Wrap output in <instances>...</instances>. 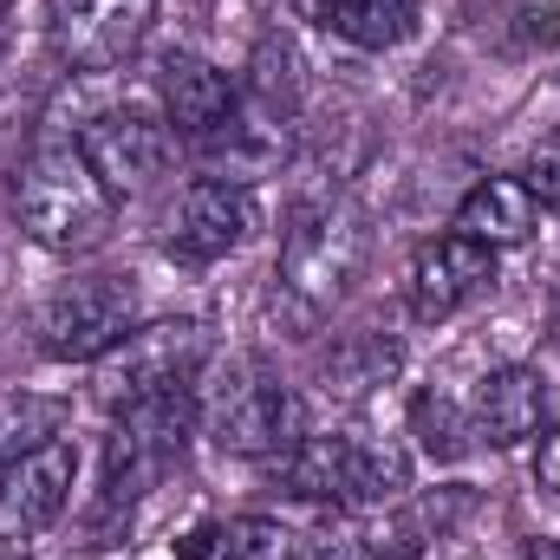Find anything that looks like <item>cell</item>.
<instances>
[{
  "mask_svg": "<svg viewBox=\"0 0 560 560\" xmlns=\"http://www.w3.org/2000/svg\"><path fill=\"white\" fill-rule=\"evenodd\" d=\"M300 20H313L319 33L346 39V46H365V52H392L418 33L423 0H287Z\"/></svg>",
  "mask_w": 560,
  "mask_h": 560,
  "instance_id": "15",
  "label": "cell"
},
{
  "mask_svg": "<svg viewBox=\"0 0 560 560\" xmlns=\"http://www.w3.org/2000/svg\"><path fill=\"white\" fill-rule=\"evenodd\" d=\"M202 430L229 456H287L306 436L300 392L261 359H229L215 385H202Z\"/></svg>",
  "mask_w": 560,
  "mask_h": 560,
  "instance_id": "4",
  "label": "cell"
},
{
  "mask_svg": "<svg viewBox=\"0 0 560 560\" xmlns=\"http://www.w3.org/2000/svg\"><path fill=\"white\" fill-rule=\"evenodd\" d=\"M52 436H59V405H46V398H7L0 405V463L39 450Z\"/></svg>",
  "mask_w": 560,
  "mask_h": 560,
  "instance_id": "20",
  "label": "cell"
},
{
  "mask_svg": "<svg viewBox=\"0 0 560 560\" xmlns=\"http://www.w3.org/2000/svg\"><path fill=\"white\" fill-rule=\"evenodd\" d=\"M489 287H495V248H482V242L450 229V235H436L423 248L418 268H411V313L423 326H443L463 306H476Z\"/></svg>",
  "mask_w": 560,
  "mask_h": 560,
  "instance_id": "10",
  "label": "cell"
},
{
  "mask_svg": "<svg viewBox=\"0 0 560 560\" xmlns=\"http://www.w3.org/2000/svg\"><path fill=\"white\" fill-rule=\"evenodd\" d=\"M261 235V196L255 183H229V176H196L176 209H170V255L202 268V261H222L235 248H248Z\"/></svg>",
  "mask_w": 560,
  "mask_h": 560,
  "instance_id": "8",
  "label": "cell"
},
{
  "mask_svg": "<svg viewBox=\"0 0 560 560\" xmlns=\"http://www.w3.org/2000/svg\"><path fill=\"white\" fill-rule=\"evenodd\" d=\"M183 560H319L306 535L280 528L268 515H235V522H202L189 541H183Z\"/></svg>",
  "mask_w": 560,
  "mask_h": 560,
  "instance_id": "17",
  "label": "cell"
},
{
  "mask_svg": "<svg viewBox=\"0 0 560 560\" xmlns=\"http://www.w3.org/2000/svg\"><path fill=\"white\" fill-rule=\"evenodd\" d=\"M255 79H248V98H261L268 112H280V118H293V98H300V59H293V46L287 39H261L255 46V66H248Z\"/></svg>",
  "mask_w": 560,
  "mask_h": 560,
  "instance_id": "19",
  "label": "cell"
},
{
  "mask_svg": "<svg viewBox=\"0 0 560 560\" xmlns=\"http://www.w3.org/2000/svg\"><path fill=\"white\" fill-rule=\"evenodd\" d=\"M411 436H418V450L430 463H463V456L476 450L469 411H463L456 398H443V392H418V398H411Z\"/></svg>",
  "mask_w": 560,
  "mask_h": 560,
  "instance_id": "18",
  "label": "cell"
},
{
  "mask_svg": "<svg viewBox=\"0 0 560 560\" xmlns=\"http://www.w3.org/2000/svg\"><path fill=\"white\" fill-rule=\"evenodd\" d=\"M528 560H560V541L555 535H535V541H528Z\"/></svg>",
  "mask_w": 560,
  "mask_h": 560,
  "instance_id": "23",
  "label": "cell"
},
{
  "mask_svg": "<svg viewBox=\"0 0 560 560\" xmlns=\"http://www.w3.org/2000/svg\"><path fill=\"white\" fill-rule=\"evenodd\" d=\"M156 20V0H66V52L85 72H112L138 52Z\"/></svg>",
  "mask_w": 560,
  "mask_h": 560,
  "instance_id": "12",
  "label": "cell"
},
{
  "mask_svg": "<svg viewBox=\"0 0 560 560\" xmlns=\"http://www.w3.org/2000/svg\"><path fill=\"white\" fill-rule=\"evenodd\" d=\"M535 229H541V202L528 196L522 176H482L456 209V235H469V242H482L495 255L535 242Z\"/></svg>",
  "mask_w": 560,
  "mask_h": 560,
  "instance_id": "16",
  "label": "cell"
},
{
  "mask_svg": "<svg viewBox=\"0 0 560 560\" xmlns=\"http://www.w3.org/2000/svg\"><path fill=\"white\" fill-rule=\"evenodd\" d=\"M138 313L131 275H79L39 306V352L59 365H98L138 332Z\"/></svg>",
  "mask_w": 560,
  "mask_h": 560,
  "instance_id": "5",
  "label": "cell"
},
{
  "mask_svg": "<svg viewBox=\"0 0 560 560\" xmlns=\"http://www.w3.org/2000/svg\"><path fill=\"white\" fill-rule=\"evenodd\" d=\"M275 482L300 502H326V509H385L411 489V469L392 443H365V436H300L287 456H275Z\"/></svg>",
  "mask_w": 560,
  "mask_h": 560,
  "instance_id": "3",
  "label": "cell"
},
{
  "mask_svg": "<svg viewBox=\"0 0 560 560\" xmlns=\"http://www.w3.org/2000/svg\"><path fill=\"white\" fill-rule=\"evenodd\" d=\"M72 489H79V450L66 436H52V443L26 450L13 463H0V548L39 541L66 515Z\"/></svg>",
  "mask_w": 560,
  "mask_h": 560,
  "instance_id": "9",
  "label": "cell"
},
{
  "mask_svg": "<svg viewBox=\"0 0 560 560\" xmlns=\"http://www.w3.org/2000/svg\"><path fill=\"white\" fill-rule=\"evenodd\" d=\"M365 268V229L346 209H300L275 268V319L313 332Z\"/></svg>",
  "mask_w": 560,
  "mask_h": 560,
  "instance_id": "2",
  "label": "cell"
},
{
  "mask_svg": "<svg viewBox=\"0 0 560 560\" xmlns=\"http://www.w3.org/2000/svg\"><path fill=\"white\" fill-rule=\"evenodd\" d=\"M555 346H560V306H555Z\"/></svg>",
  "mask_w": 560,
  "mask_h": 560,
  "instance_id": "24",
  "label": "cell"
},
{
  "mask_svg": "<svg viewBox=\"0 0 560 560\" xmlns=\"http://www.w3.org/2000/svg\"><path fill=\"white\" fill-rule=\"evenodd\" d=\"M535 482L560 495V430H541V450H535Z\"/></svg>",
  "mask_w": 560,
  "mask_h": 560,
  "instance_id": "22",
  "label": "cell"
},
{
  "mask_svg": "<svg viewBox=\"0 0 560 560\" xmlns=\"http://www.w3.org/2000/svg\"><path fill=\"white\" fill-rule=\"evenodd\" d=\"M541 418H548V385H541V372H528V365L489 372V378L476 385V398H469L476 443H489V450H515V443L541 436Z\"/></svg>",
  "mask_w": 560,
  "mask_h": 560,
  "instance_id": "14",
  "label": "cell"
},
{
  "mask_svg": "<svg viewBox=\"0 0 560 560\" xmlns=\"http://www.w3.org/2000/svg\"><path fill=\"white\" fill-rule=\"evenodd\" d=\"M196 150L215 163V176H229V183H255V176H268V170L287 163V118L268 112L261 98L242 92V105L196 143Z\"/></svg>",
  "mask_w": 560,
  "mask_h": 560,
  "instance_id": "13",
  "label": "cell"
},
{
  "mask_svg": "<svg viewBox=\"0 0 560 560\" xmlns=\"http://www.w3.org/2000/svg\"><path fill=\"white\" fill-rule=\"evenodd\" d=\"M13 215H20V229L46 255H92V248L112 242L118 196L92 176V163L79 156V143H46L20 170Z\"/></svg>",
  "mask_w": 560,
  "mask_h": 560,
  "instance_id": "1",
  "label": "cell"
},
{
  "mask_svg": "<svg viewBox=\"0 0 560 560\" xmlns=\"http://www.w3.org/2000/svg\"><path fill=\"white\" fill-rule=\"evenodd\" d=\"M72 143H79V156L92 163V176H98L118 202L150 196V189L170 176V163H176V131H170V118H163L156 105H138V98L98 105V112L79 125Z\"/></svg>",
  "mask_w": 560,
  "mask_h": 560,
  "instance_id": "6",
  "label": "cell"
},
{
  "mask_svg": "<svg viewBox=\"0 0 560 560\" xmlns=\"http://www.w3.org/2000/svg\"><path fill=\"white\" fill-rule=\"evenodd\" d=\"M235 105H242V85H235L222 66H209V59H196V52H170V59L156 66V112L170 118L176 138L202 143Z\"/></svg>",
  "mask_w": 560,
  "mask_h": 560,
  "instance_id": "11",
  "label": "cell"
},
{
  "mask_svg": "<svg viewBox=\"0 0 560 560\" xmlns=\"http://www.w3.org/2000/svg\"><path fill=\"white\" fill-rule=\"evenodd\" d=\"M522 183H528V196L541 202V215H560V143H541V150L528 156Z\"/></svg>",
  "mask_w": 560,
  "mask_h": 560,
  "instance_id": "21",
  "label": "cell"
},
{
  "mask_svg": "<svg viewBox=\"0 0 560 560\" xmlns=\"http://www.w3.org/2000/svg\"><path fill=\"white\" fill-rule=\"evenodd\" d=\"M202 359H209V339L196 319H163V326H138L118 352L98 359V398L112 411H131L150 398H170V392H202Z\"/></svg>",
  "mask_w": 560,
  "mask_h": 560,
  "instance_id": "7",
  "label": "cell"
}]
</instances>
